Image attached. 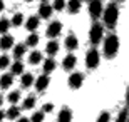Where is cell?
Returning a JSON list of instances; mask_svg holds the SVG:
<instances>
[{
	"instance_id": "obj_1",
	"label": "cell",
	"mask_w": 129,
	"mask_h": 122,
	"mask_svg": "<svg viewBox=\"0 0 129 122\" xmlns=\"http://www.w3.org/2000/svg\"><path fill=\"white\" fill-rule=\"evenodd\" d=\"M119 49V38L116 37V35H109V37H106L104 40V55L106 57H114L116 52Z\"/></svg>"
},
{
	"instance_id": "obj_2",
	"label": "cell",
	"mask_w": 129,
	"mask_h": 122,
	"mask_svg": "<svg viewBox=\"0 0 129 122\" xmlns=\"http://www.w3.org/2000/svg\"><path fill=\"white\" fill-rule=\"evenodd\" d=\"M117 19H119V10H117V7L114 4L107 5V9L104 12V24L109 28H112L116 25V22H117Z\"/></svg>"
},
{
	"instance_id": "obj_3",
	"label": "cell",
	"mask_w": 129,
	"mask_h": 122,
	"mask_svg": "<svg viewBox=\"0 0 129 122\" xmlns=\"http://www.w3.org/2000/svg\"><path fill=\"white\" fill-rule=\"evenodd\" d=\"M102 35H104V28L101 24H94L91 27V32H89V40H91L92 45H97V44L102 40Z\"/></svg>"
},
{
	"instance_id": "obj_4",
	"label": "cell",
	"mask_w": 129,
	"mask_h": 122,
	"mask_svg": "<svg viewBox=\"0 0 129 122\" xmlns=\"http://www.w3.org/2000/svg\"><path fill=\"white\" fill-rule=\"evenodd\" d=\"M86 65L89 67V69H96V67L99 65V52H97L96 49H92V50L87 52V55H86Z\"/></svg>"
},
{
	"instance_id": "obj_5",
	"label": "cell",
	"mask_w": 129,
	"mask_h": 122,
	"mask_svg": "<svg viewBox=\"0 0 129 122\" xmlns=\"http://www.w3.org/2000/svg\"><path fill=\"white\" fill-rule=\"evenodd\" d=\"M89 14H91L92 19H97L102 14V2L101 0H91L89 4Z\"/></svg>"
},
{
	"instance_id": "obj_6",
	"label": "cell",
	"mask_w": 129,
	"mask_h": 122,
	"mask_svg": "<svg viewBox=\"0 0 129 122\" xmlns=\"http://www.w3.org/2000/svg\"><path fill=\"white\" fill-rule=\"evenodd\" d=\"M82 82H84V75H82L81 72H74V74L69 77V87H71V89H79L82 85Z\"/></svg>"
},
{
	"instance_id": "obj_7",
	"label": "cell",
	"mask_w": 129,
	"mask_h": 122,
	"mask_svg": "<svg viewBox=\"0 0 129 122\" xmlns=\"http://www.w3.org/2000/svg\"><path fill=\"white\" fill-rule=\"evenodd\" d=\"M60 32H62V24H60V22L49 24V27H47V37L49 38H55Z\"/></svg>"
},
{
	"instance_id": "obj_8",
	"label": "cell",
	"mask_w": 129,
	"mask_h": 122,
	"mask_svg": "<svg viewBox=\"0 0 129 122\" xmlns=\"http://www.w3.org/2000/svg\"><path fill=\"white\" fill-rule=\"evenodd\" d=\"M49 84H50V79H49V75H40L37 80H35V89L39 90V92H42V90H45L49 87Z\"/></svg>"
},
{
	"instance_id": "obj_9",
	"label": "cell",
	"mask_w": 129,
	"mask_h": 122,
	"mask_svg": "<svg viewBox=\"0 0 129 122\" xmlns=\"http://www.w3.org/2000/svg\"><path fill=\"white\" fill-rule=\"evenodd\" d=\"M76 62H77V59L74 55H66V57H64V60H62L64 70H72V69L76 67Z\"/></svg>"
},
{
	"instance_id": "obj_10",
	"label": "cell",
	"mask_w": 129,
	"mask_h": 122,
	"mask_svg": "<svg viewBox=\"0 0 129 122\" xmlns=\"http://www.w3.org/2000/svg\"><path fill=\"white\" fill-rule=\"evenodd\" d=\"M12 45H14V37L5 33L4 37L0 38V49L2 50H9V49H12Z\"/></svg>"
},
{
	"instance_id": "obj_11",
	"label": "cell",
	"mask_w": 129,
	"mask_h": 122,
	"mask_svg": "<svg viewBox=\"0 0 129 122\" xmlns=\"http://www.w3.org/2000/svg\"><path fill=\"white\" fill-rule=\"evenodd\" d=\"M59 122H72V110L71 109L64 107L60 112H59V117H57Z\"/></svg>"
},
{
	"instance_id": "obj_12",
	"label": "cell",
	"mask_w": 129,
	"mask_h": 122,
	"mask_svg": "<svg viewBox=\"0 0 129 122\" xmlns=\"http://www.w3.org/2000/svg\"><path fill=\"white\" fill-rule=\"evenodd\" d=\"M50 15H52V5L42 4L40 9H39V17H40V19H49Z\"/></svg>"
},
{
	"instance_id": "obj_13",
	"label": "cell",
	"mask_w": 129,
	"mask_h": 122,
	"mask_svg": "<svg viewBox=\"0 0 129 122\" xmlns=\"http://www.w3.org/2000/svg\"><path fill=\"white\" fill-rule=\"evenodd\" d=\"M12 84H14V75L12 74H4L0 77V87L2 89H9Z\"/></svg>"
},
{
	"instance_id": "obj_14",
	"label": "cell",
	"mask_w": 129,
	"mask_h": 122,
	"mask_svg": "<svg viewBox=\"0 0 129 122\" xmlns=\"http://www.w3.org/2000/svg\"><path fill=\"white\" fill-rule=\"evenodd\" d=\"M64 44H66V49H69V50H76L77 45H79V40L76 38V35H67Z\"/></svg>"
},
{
	"instance_id": "obj_15",
	"label": "cell",
	"mask_w": 129,
	"mask_h": 122,
	"mask_svg": "<svg viewBox=\"0 0 129 122\" xmlns=\"http://www.w3.org/2000/svg\"><path fill=\"white\" fill-rule=\"evenodd\" d=\"M39 24H40L39 17H30V19L25 22V28L30 30V32H34V30H37V28H39Z\"/></svg>"
},
{
	"instance_id": "obj_16",
	"label": "cell",
	"mask_w": 129,
	"mask_h": 122,
	"mask_svg": "<svg viewBox=\"0 0 129 122\" xmlns=\"http://www.w3.org/2000/svg\"><path fill=\"white\" fill-rule=\"evenodd\" d=\"M10 74H12V75H22V74H24V64H22L20 60L14 62L12 67H10Z\"/></svg>"
},
{
	"instance_id": "obj_17",
	"label": "cell",
	"mask_w": 129,
	"mask_h": 122,
	"mask_svg": "<svg viewBox=\"0 0 129 122\" xmlns=\"http://www.w3.org/2000/svg\"><path fill=\"white\" fill-rule=\"evenodd\" d=\"M20 115V107H17V105H12V107L5 112V117H9L10 120H14V119H19Z\"/></svg>"
},
{
	"instance_id": "obj_18",
	"label": "cell",
	"mask_w": 129,
	"mask_h": 122,
	"mask_svg": "<svg viewBox=\"0 0 129 122\" xmlns=\"http://www.w3.org/2000/svg\"><path fill=\"white\" fill-rule=\"evenodd\" d=\"M81 5H82L81 0H69L67 9H69V12H71V14H77V12L81 10Z\"/></svg>"
},
{
	"instance_id": "obj_19",
	"label": "cell",
	"mask_w": 129,
	"mask_h": 122,
	"mask_svg": "<svg viewBox=\"0 0 129 122\" xmlns=\"http://www.w3.org/2000/svg\"><path fill=\"white\" fill-rule=\"evenodd\" d=\"M20 84H22V87H24V89H29L30 85L34 84V75L32 74H22Z\"/></svg>"
},
{
	"instance_id": "obj_20",
	"label": "cell",
	"mask_w": 129,
	"mask_h": 122,
	"mask_svg": "<svg viewBox=\"0 0 129 122\" xmlns=\"http://www.w3.org/2000/svg\"><path fill=\"white\" fill-rule=\"evenodd\" d=\"M45 52H47L50 57H54L59 52V44L55 42V40H50V42L47 44V47H45Z\"/></svg>"
},
{
	"instance_id": "obj_21",
	"label": "cell",
	"mask_w": 129,
	"mask_h": 122,
	"mask_svg": "<svg viewBox=\"0 0 129 122\" xmlns=\"http://www.w3.org/2000/svg\"><path fill=\"white\" fill-rule=\"evenodd\" d=\"M25 52H27L25 44H19V45H15V47H14V57H15V59H22V57L25 55Z\"/></svg>"
},
{
	"instance_id": "obj_22",
	"label": "cell",
	"mask_w": 129,
	"mask_h": 122,
	"mask_svg": "<svg viewBox=\"0 0 129 122\" xmlns=\"http://www.w3.org/2000/svg\"><path fill=\"white\" fill-rule=\"evenodd\" d=\"M55 65H57V64H55V60H54L52 57H50V59H47V60L44 62V72H45V75L50 74V72H54Z\"/></svg>"
},
{
	"instance_id": "obj_23",
	"label": "cell",
	"mask_w": 129,
	"mask_h": 122,
	"mask_svg": "<svg viewBox=\"0 0 129 122\" xmlns=\"http://www.w3.org/2000/svg\"><path fill=\"white\" fill-rule=\"evenodd\" d=\"M29 62H30V64H34V65L40 64V62H42V54H40L39 50L30 52V55H29Z\"/></svg>"
},
{
	"instance_id": "obj_24",
	"label": "cell",
	"mask_w": 129,
	"mask_h": 122,
	"mask_svg": "<svg viewBox=\"0 0 129 122\" xmlns=\"http://www.w3.org/2000/svg\"><path fill=\"white\" fill-rule=\"evenodd\" d=\"M37 44H39V35L37 33H30L27 37V40H25V47H35Z\"/></svg>"
},
{
	"instance_id": "obj_25",
	"label": "cell",
	"mask_w": 129,
	"mask_h": 122,
	"mask_svg": "<svg viewBox=\"0 0 129 122\" xmlns=\"http://www.w3.org/2000/svg\"><path fill=\"white\" fill-rule=\"evenodd\" d=\"M22 107H24L25 110L34 109V107H35V97H25L24 102H22Z\"/></svg>"
},
{
	"instance_id": "obj_26",
	"label": "cell",
	"mask_w": 129,
	"mask_h": 122,
	"mask_svg": "<svg viewBox=\"0 0 129 122\" xmlns=\"http://www.w3.org/2000/svg\"><path fill=\"white\" fill-rule=\"evenodd\" d=\"M19 100H20V92H19V90H14V92H10V94H9V102L12 104V105H15Z\"/></svg>"
},
{
	"instance_id": "obj_27",
	"label": "cell",
	"mask_w": 129,
	"mask_h": 122,
	"mask_svg": "<svg viewBox=\"0 0 129 122\" xmlns=\"http://www.w3.org/2000/svg\"><path fill=\"white\" fill-rule=\"evenodd\" d=\"M22 22H24V17H22V14H15L14 17H12V22H10V25H14V27H20V25H22Z\"/></svg>"
},
{
	"instance_id": "obj_28",
	"label": "cell",
	"mask_w": 129,
	"mask_h": 122,
	"mask_svg": "<svg viewBox=\"0 0 129 122\" xmlns=\"http://www.w3.org/2000/svg\"><path fill=\"white\" fill-rule=\"evenodd\" d=\"M10 28V22L7 19H0V33H7V30Z\"/></svg>"
},
{
	"instance_id": "obj_29",
	"label": "cell",
	"mask_w": 129,
	"mask_h": 122,
	"mask_svg": "<svg viewBox=\"0 0 129 122\" xmlns=\"http://www.w3.org/2000/svg\"><path fill=\"white\" fill-rule=\"evenodd\" d=\"M44 115L45 114L42 110H39V112H34V115L30 117V122H44Z\"/></svg>"
},
{
	"instance_id": "obj_30",
	"label": "cell",
	"mask_w": 129,
	"mask_h": 122,
	"mask_svg": "<svg viewBox=\"0 0 129 122\" xmlns=\"http://www.w3.org/2000/svg\"><path fill=\"white\" fill-rule=\"evenodd\" d=\"M10 67V59L7 55H2L0 57V69H7Z\"/></svg>"
},
{
	"instance_id": "obj_31",
	"label": "cell",
	"mask_w": 129,
	"mask_h": 122,
	"mask_svg": "<svg viewBox=\"0 0 129 122\" xmlns=\"http://www.w3.org/2000/svg\"><path fill=\"white\" fill-rule=\"evenodd\" d=\"M64 7H66V2H64V0H54L52 10H62Z\"/></svg>"
},
{
	"instance_id": "obj_32",
	"label": "cell",
	"mask_w": 129,
	"mask_h": 122,
	"mask_svg": "<svg viewBox=\"0 0 129 122\" xmlns=\"http://www.w3.org/2000/svg\"><path fill=\"white\" fill-rule=\"evenodd\" d=\"M116 122H127V109H122L121 114L117 115V120Z\"/></svg>"
},
{
	"instance_id": "obj_33",
	"label": "cell",
	"mask_w": 129,
	"mask_h": 122,
	"mask_svg": "<svg viewBox=\"0 0 129 122\" xmlns=\"http://www.w3.org/2000/svg\"><path fill=\"white\" fill-rule=\"evenodd\" d=\"M111 120V115H109V112H102L99 115V119H97V122H109Z\"/></svg>"
},
{
	"instance_id": "obj_34",
	"label": "cell",
	"mask_w": 129,
	"mask_h": 122,
	"mask_svg": "<svg viewBox=\"0 0 129 122\" xmlns=\"http://www.w3.org/2000/svg\"><path fill=\"white\" fill-rule=\"evenodd\" d=\"M54 110V105L52 104H45V105H44V109H42V112L45 114V112H52Z\"/></svg>"
},
{
	"instance_id": "obj_35",
	"label": "cell",
	"mask_w": 129,
	"mask_h": 122,
	"mask_svg": "<svg viewBox=\"0 0 129 122\" xmlns=\"http://www.w3.org/2000/svg\"><path fill=\"white\" fill-rule=\"evenodd\" d=\"M19 122H30L29 117H19Z\"/></svg>"
},
{
	"instance_id": "obj_36",
	"label": "cell",
	"mask_w": 129,
	"mask_h": 122,
	"mask_svg": "<svg viewBox=\"0 0 129 122\" xmlns=\"http://www.w3.org/2000/svg\"><path fill=\"white\" fill-rule=\"evenodd\" d=\"M4 117H5V112H4V110H0V122L4 120Z\"/></svg>"
},
{
	"instance_id": "obj_37",
	"label": "cell",
	"mask_w": 129,
	"mask_h": 122,
	"mask_svg": "<svg viewBox=\"0 0 129 122\" xmlns=\"http://www.w3.org/2000/svg\"><path fill=\"white\" fill-rule=\"evenodd\" d=\"M4 7H5V5H4V0H0V12L4 10Z\"/></svg>"
},
{
	"instance_id": "obj_38",
	"label": "cell",
	"mask_w": 129,
	"mask_h": 122,
	"mask_svg": "<svg viewBox=\"0 0 129 122\" xmlns=\"http://www.w3.org/2000/svg\"><path fill=\"white\" fill-rule=\"evenodd\" d=\"M2 104H4V97L0 95V107H2Z\"/></svg>"
},
{
	"instance_id": "obj_39",
	"label": "cell",
	"mask_w": 129,
	"mask_h": 122,
	"mask_svg": "<svg viewBox=\"0 0 129 122\" xmlns=\"http://www.w3.org/2000/svg\"><path fill=\"white\" fill-rule=\"evenodd\" d=\"M25 2H32V0H25Z\"/></svg>"
},
{
	"instance_id": "obj_40",
	"label": "cell",
	"mask_w": 129,
	"mask_h": 122,
	"mask_svg": "<svg viewBox=\"0 0 129 122\" xmlns=\"http://www.w3.org/2000/svg\"><path fill=\"white\" fill-rule=\"evenodd\" d=\"M44 2H45V0H44Z\"/></svg>"
}]
</instances>
